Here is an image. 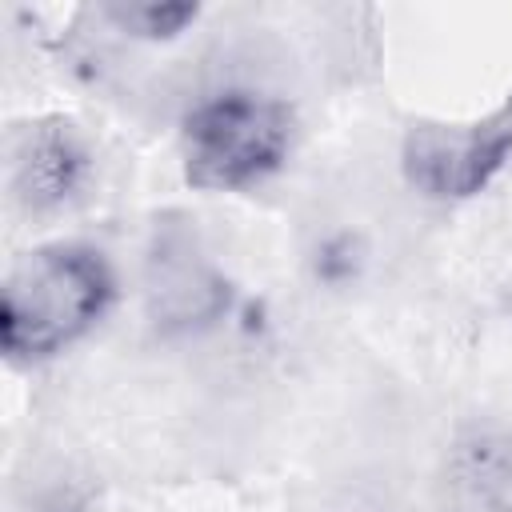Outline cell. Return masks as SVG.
<instances>
[{"label":"cell","mask_w":512,"mask_h":512,"mask_svg":"<svg viewBox=\"0 0 512 512\" xmlns=\"http://www.w3.org/2000/svg\"><path fill=\"white\" fill-rule=\"evenodd\" d=\"M116 292L108 260L88 244L24 252L0 288V348L12 364H36L72 348L108 312Z\"/></svg>","instance_id":"1"},{"label":"cell","mask_w":512,"mask_h":512,"mask_svg":"<svg viewBox=\"0 0 512 512\" xmlns=\"http://www.w3.org/2000/svg\"><path fill=\"white\" fill-rule=\"evenodd\" d=\"M292 148V108L276 96L228 88L200 100L180 128L184 180L200 192H240L272 176Z\"/></svg>","instance_id":"2"},{"label":"cell","mask_w":512,"mask_h":512,"mask_svg":"<svg viewBox=\"0 0 512 512\" xmlns=\"http://www.w3.org/2000/svg\"><path fill=\"white\" fill-rule=\"evenodd\" d=\"M512 156V96L476 120H420L404 132L400 168L432 200H468L492 184Z\"/></svg>","instance_id":"3"},{"label":"cell","mask_w":512,"mask_h":512,"mask_svg":"<svg viewBox=\"0 0 512 512\" xmlns=\"http://www.w3.org/2000/svg\"><path fill=\"white\" fill-rule=\"evenodd\" d=\"M88 176V148L68 120L28 124L12 144V188L28 208H60Z\"/></svg>","instance_id":"4"},{"label":"cell","mask_w":512,"mask_h":512,"mask_svg":"<svg viewBox=\"0 0 512 512\" xmlns=\"http://www.w3.org/2000/svg\"><path fill=\"white\" fill-rule=\"evenodd\" d=\"M228 304L224 280L184 236H164L148 260V308L164 328H192Z\"/></svg>","instance_id":"5"},{"label":"cell","mask_w":512,"mask_h":512,"mask_svg":"<svg viewBox=\"0 0 512 512\" xmlns=\"http://www.w3.org/2000/svg\"><path fill=\"white\" fill-rule=\"evenodd\" d=\"M448 512H512V432L476 424L444 460Z\"/></svg>","instance_id":"6"},{"label":"cell","mask_w":512,"mask_h":512,"mask_svg":"<svg viewBox=\"0 0 512 512\" xmlns=\"http://www.w3.org/2000/svg\"><path fill=\"white\" fill-rule=\"evenodd\" d=\"M196 16H200V4H188V0H120V4H104V20L116 24L124 36H136V40H172L188 24H196Z\"/></svg>","instance_id":"7"}]
</instances>
